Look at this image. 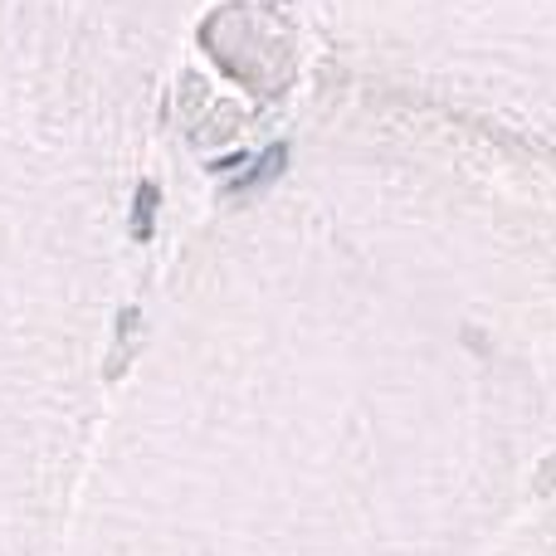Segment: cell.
<instances>
[{
  "mask_svg": "<svg viewBox=\"0 0 556 556\" xmlns=\"http://www.w3.org/2000/svg\"><path fill=\"white\" fill-rule=\"evenodd\" d=\"M283 162H288V147H283V142L264 147V162H254V166H250V172H244V176H240V181H235V186H230V191H235V195H240V191H260V186H269V181H274V176H278V172H283Z\"/></svg>",
  "mask_w": 556,
  "mask_h": 556,
  "instance_id": "1",
  "label": "cell"
},
{
  "mask_svg": "<svg viewBox=\"0 0 556 556\" xmlns=\"http://www.w3.org/2000/svg\"><path fill=\"white\" fill-rule=\"evenodd\" d=\"M137 327H142V313L137 307H127L123 317H117V352H113V362H108V376H117L127 366V356H132V337H137Z\"/></svg>",
  "mask_w": 556,
  "mask_h": 556,
  "instance_id": "3",
  "label": "cell"
},
{
  "mask_svg": "<svg viewBox=\"0 0 556 556\" xmlns=\"http://www.w3.org/2000/svg\"><path fill=\"white\" fill-rule=\"evenodd\" d=\"M156 205H162V191H156V181H142V186H137V201H132V235H137V240H152Z\"/></svg>",
  "mask_w": 556,
  "mask_h": 556,
  "instance_id": "2",
  "label": "cell"
}]
</instances>
